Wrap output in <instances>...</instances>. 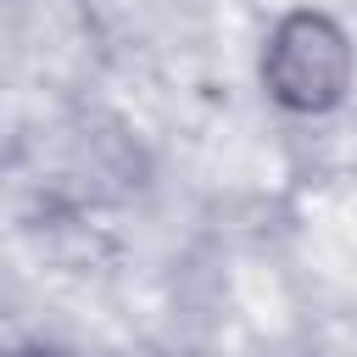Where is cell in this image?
<instances>
[{"label":"cell","instance_id":"1","mask_svg":"<svg viewBox=\"0 0 357 357\" xmlns=\"http://www.w3.org/2000/svg\"><path fill=\"white\" fill-rule=\"evenodd\" d=\"M262 73H268L273 100H284L290 112H329L351 84L346 33L318 11H296L273 28Z\"/></svg>","mask_w":357,"mask_h":357}]
</instances>
